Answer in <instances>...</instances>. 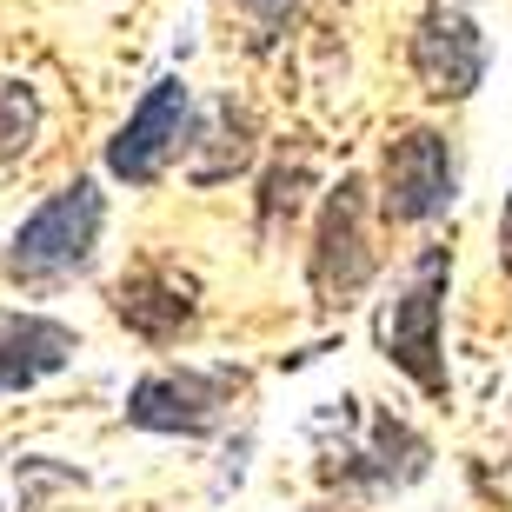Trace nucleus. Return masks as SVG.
<instances>
[{"label": "nucleus", "instance_id": "nucleus-6", "mask_svg": "<svg viewBox=\"0 0 512 512\" xmlns=\"http://www.w3.org/2000/svg\"><path fill=\"white\" fill-rule=\"evenodd\" d=\"M220 399H227V380H200V373H153V380L133 386L127 419L147 426V433H213L220 426Z\"/></svg>", "mask_w": 512, "mask_h": 512}, {"label": "nucleus", "instance_id": "nucleus-7", "mask_svg": "<svg viewBox=\"0 0 512 512\" xmlns=\"http://www.w3.org/2000/svg\"><path fill=\"white\" fill-rule=\"evenodd\" d=\"M74 360V326L47 313H0V386H34Z\"/></svg>", "mask_w": 512, "mask_h": 512}, {"label": "nucleus", "instance_id": "nucleus-12", "mask_svg": "<svg viewBox=\"0 0 512 512\" xmlns=\"http://www.w3.org/2000/svg\"><path fill=\"white\" fill-rule=\"evenodd\" d=\"M499 247H506V266H512V200H506V233H499Z\"/></svg>", "mask_w": 512, "mask_h": 512}, {"label": "nucleus", "instance_id": "nucleus-3", "mask_svg": "<svg viewBox=\"0 0 512 512\" xmlns=\"http://www.w3.org/2000/svg\"><path fill=\"white\" fill-rule=\"evenodd\" d=\"M386 213L393 220H439L453 207V147L433 127H413L386 147Z\"/></svg>", "mask_w": 512, "mask_h": 512}, {"label": "nucleus", "instance_id": "nucleus-11", "mask_svg": "<svg viewBox=\"0 0 512 512\" xmlns=\"http://www.w3.org/2000/svg\"><path fill=\"white\" fill-rule=\"evenodd\" d=\"M240 7H247V14L260 20V34H266V40H273V34L286 27V20L300 14V0H240Z\"/></svg>", "mask_w": 512, "mask_h": 512}, {"label": "nucleus", "instance_id": "nucleus-8", "mask_svg": "<svg viewBox=\"0 0 512 512\" xmlns=\"http://www.w3.org/2000/svg\"><path fill=\"white\" fill-rule=\"evenodd\" d=\"M114 306H120V320H127L133 333H147V340H167V333H180V326H187V313H193L187 286L167 280V273H140V280H127Z\"/></svg>", "mask_w": 512, "mask_h": 512}, {"label": "nucleus", "instance_id": "nucleus-1", "mask_svg": "<svg viewBox=\"0 0 512 512\" xmlns=\"http://www.w3.org/2000/svg\"><path fill=\"white\" fill-rule=\"evenodd\" d=\"M100 213H107V200H100L94 180L60 187L47 207H34L20 220L14 247H7V273L14 280H60V273L87 266V253L100 240Z\"/></svg>", "mask_w": 512, "mask_h": 512}, {"label": "nucleus", "instance_id": "nucleus-5", "mask_svg": "<svg viewBox=\"0 0 512 512\" xmlns=\"http://www.w3.org/2000/svg\"><path fill=\"white\" fill-rule=\"evenodd\" d=\"M413 67L426 80V94L439 100H466L486 74V40L466 14L453 7H426L419 14V34H413Z\"/></svg>", "mask_w": 512, "mask_h": 512}, {"label": "nucleus", "instance_id": "nucleus-2", "mask_svg": "<svg viewBox=\"0 0 512 512\" xmlns=\"http://www.w3.org/2000/svg\"><path fill=\"white\" fill-rule=\"evenodd\" d=\"M446 247L419 253L413 286L393 300V313L380 320V346L399 373H413L426 393H446V366H439V293H446Z\"/></svg>", "mask_w": 512, "mask_h": 512}, {"label": "nucleus", "instance_id": "nucleus-4", "mask_svg": "<svg viewBox=\"0 0 512 512\" xmlns=\"http://www.w3.org/2000/svg\"><path fill=\"white\" fill-rule=\"evenodd\" d=\"M180 127H187V80L167 74V80H153L147 100L133 107V120L107 140V167L120 180H133V187H147L153 173L167 167V153L180 147Z\"/></svg>", "mask_w": 512, "mask_h": 512}, {"label": "nucleus", "instance_id": "nucleus-9", "mask_svg": "<svg viewBox=\"0 0 512 512\" xmlns=\"http://www.w3.org/2000/svg\"><path fill=\"white\" fill-rule=\"evenodd\" d=\"M346 253V273L353 280H366L373 273V260L360 253V180H340V193H333V207H326V227H320V253H313V280H333V266H340Z\"/></svg>", "mask_w": 512, "mask_h": 512}, {"label": "nucleus", "instance_id": "nucleus-10", "mask_svg": "<svg viewBox=\"0 0 512 512\" xmlns=\"http://www.w3.org/2000/svg\"><path fill=\"white\" fill-rule=\"evenodd\" d=\"M34 127H40V100H34V87H20V80H0V160H14V153L34 147Z\"/></svg>", "mask_w": 512, "mask_h": 512}]
</instances>
